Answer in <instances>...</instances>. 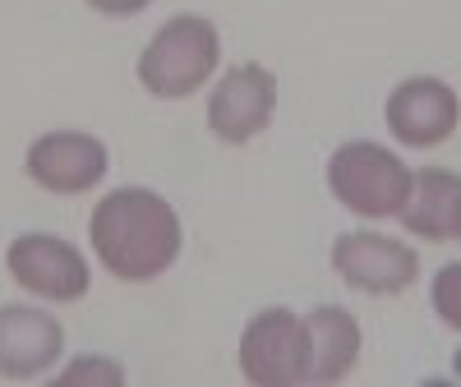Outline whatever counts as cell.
<instances>
[{"mask_svg": "<svg viewBox=\"0 0 461 387\" xmlns=\"http://www.w3.org/2000/svg\"><path fill=\"white\" fill-rule=\"evenodd\" d=\"M88 240L115 282H158L180 258L185 230L158 189L121 184L93 208Z\"/></svg>", "mask_w": 461, "mask_h": 387, "instance_id": "6da1fadb", "label": "cell"}, {"mask_svg": "<svg viewBox=\"0 0 461 387\" xmlns=\"http://www.w3.org/2000/svg\"><path fill=\"white\" fill-rule=\"evenodd\" d=\"M217 60H221V37H217L212 19L176 14L143 47L139 84H143V93L162 97V102H180V97H194L212 79Z\"/></svg>", "mask_w": 461, "mask_h": 387, "instance_id": "7a4b0ae2", "label": "cell"}, {"mask_svg": "<svg viewBox=\"0 0 461 387\" xmlns=\"http://www.w3.org/2000/svg\"><path fill=\"white\" fill-rule=\"evenodd\" d=\"M328 189L356 217H369V221L402 217L411 199V166L397 152L356 139V143H341L328 158Z\"/></svg>", "mask_w": 461, "mask_h": 387, "instance_id": "3957f363", "label": "cell"}, {"mask_svg": "<svg viewBox=\"0 0 461 387\" xmlns=\"http://www.w3.org/2000/svg\"><path fill=\"white\" fill-rule=\"evenodd\" d=\"M240 374L254 387L310 382V328L295 309H258L240 332Z\"/></svg>", "mask_w": 461, "mask_h": 387, "instance_id": "277c9868", "label": "cell"}, {"mask_svg": "<svg viewBox=\"0 0 461 387\" xmlns=\"http://www.w3.org/2000/svg\"><path fill=\"white\" fill-rule=\"evenodd\" d=\"M5 267L28 295H42L56 304L84 300L93 286L84 249L69 245L65 236H47V230H23V236H14L5 249Z\"/></svg>", "mask_w": 461, "mask_h": 387, "instance_id": "5b68a950", "label": "cell"}, {"mask_svg": "<svg viewBox=\"0 0 461 387\" xmlns=\"http://www.w3.org/2000/svg\"><path fill=\"white\" fill-rule=\"evenodd\" d=\"M337 277L360 295H402L420 277V258L406 240L383 230H346L332 240Z\"/></svg>", "mask_w": 461, "mask_h": 387, "instance_id": "8992f818", "label": "cell"}, {"mask_svg": "<svg viewBox=\"0 0 461 387\" xmlns=\"http://www.w3.org/2000/svg\"><path fill=\"white\" fill-rule=\"evenodd\" d=\"M273 115H277V74L254 60L221 74L208 97V130L230 148L258 139L273 125Z\"/></svg>", "mask_w": 461, "mask_h": 387, "instance_id": "52a82bcc", "label": "cell"}, {"mask_svg": "<svg viewBox=\"0 0 461 387\" xmlns=\"http://www.w3.org/2000/svg\"><path fill=\"white\" fill-rule=\"evenodd\" d=\"M106 166H111L106 143L84 130H56V134L32 139L23 158L28 180L42 184L47 194H88L93 184L106 180Z\"/></svg>", "mask_w": 461, "mask_h": 387, "instance_id": "ba28073f", "label": "cell"}, {"mask_svg": "<svg viewBox=\"0 0 461 387\" xmlns=\"http://www.w3.org/2000/svg\"><path fill=\"white\" fill-rule=\"evenodd\" d=\"M388 130L397 143L406 148H438L452 139L456 121H461V102L452 93V84L429 79V74H415V79L397 84L388 93Z\"/></svg>", "mask_w": 461, "mask_h": 387, "instance_id": "9c48e42d", "label": "cell"}, {"mask_svg": "<svg viewBox=\"0 0 461 387\" xmlns=\"http://www.w3.org/2000/svg\"><path fill=\"white\" fill-rule=\"evenodd\" d=\"M65 351V328L37 304H0V378L28 382Z\"/></svg>", "mask_w": 461, "mask_h": 387, "instance_id": "30bf717a", "label": "cell"}, {"mask_svg": "<svg viewBox=\"0 0 461 387\" xmlns=\"http://www.w3.org/2000/svg\"><path fill=\"white\" fill-rule=\"evenodd\" d=\"M402 226L411 236L443 245L461 236V176L447 166H425L411 176V199L402 208Z\"/></svg>", "mask_w": 461, "mask_h": 387, "instance_id": "8fae6325", "label": "cell"}, {"mask_svg": "<svg viewBox=\"0 0 461 387\" xmlns=\"http://www.w3.org/2000/svg\"><path fill=\"white\" fill-rule=\"evenodd\" d=\"M310 382H341L360 360V319L341 304L310 309Z\"/></svg>", "mask_w": 461, "mask_h": 387, "instance_id": "7c38bea8", "label": "cell"}, {"mask_svg": "<svg viewBox=\"0 0 461 387\" xmlns=\"http://www.w3.org/2000/svg\"><path fill=\"white\" fill-rule=\"evenodd\" d=\"M429 295H434V314H438L452 332H461V263L438 267Z\"/></svg>", "mask_w": 461, "mask_h": 387, "instance_id": "4fadbf2b", "label": "cell"}, {"mask_svg": "<svg viewBox=\"0 0 461 387\" xmlns=\"http://www.w3.org/2000/svg\"><path fill=\"white\" fill-rule=\"evenodd\" d=\"M74 382H125V369L115 360H102V356H79L56 378V387H74Z\"/></svg>", "mask_w": 461, "mask_h": 387, "instance_id": "5bb4252c", "label": "cell"}, {"mask_svg": "<svg viewBox=\"0 0 461 387\" xmlns=\"http://www.w3.org/2000/svg\"><path fill=\"white\" fill-rule=\"evenodd\" d=\"M97 14H111V19H130V14H143L152 0H88Z\"/></svg>", "mask_w": 461, "mask_h": 387, "instance_id": "9a60e30c", "label": "cell"}, {"mask_svg": "<svg viewBox=\"0 0 461 387\" xmlns=\"http://www.w3.org/2000/svg\"><path fill=\"white\" fill-rule=\"evenodd\" d=\"M452 369H456V378H461V351H456V356H452Z\"/></svg>", "mask_w": 461, "mask_h": 387, "instance_id": "2e32d148", "label": "cell"}, {"mask_svg": "<svg viewBox=\"0 0 461 387\" xmlns=\"http://www.w3.org/2000/svg\"><path fill=\"white\" fill-rule=\"evenodd\" d=\"M456 240H461V236H456Z\"/></svg>", "mask_w": 461, "mask_h": 387, "instance_id": "e0dca14e", "label": "cell"}]
</instances>
